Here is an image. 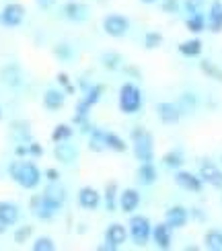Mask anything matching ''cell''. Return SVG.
Masks as SVG:
<instances>
[{"mask_svg":"<svg viewBox=\"0 0 222 251\" xmlns=\"http://www.w3.org/2000/svg\"><path fill=\"white\" fill-rule=\"evenodd\" d=\"M31 235H33V226H29V225H23V226H19L17 231H15L13 239H15V243L23 245V243H27V241H29V237H31Z\"/></svg>","mask_w":222,"mask_h":251,"instance_id":"cell-37","label":"cell"},{"mask_svg":"<svg viewBox=\"0 0 222 251\" xmlns=\"http://www.w3.org/2000/svg\"><path fill=\"white\" fill-rule=\"evenodd\" d=\"M204 245L210 251H222V231H216V228L208 231L204 235Z\"/></svg>","mask_w":222,"mask_h":251,"instance_id":"cell-31","label":"cell"},{"mask_svg":"<svg viewBox=\"0 0 222 251\" xmlns=\"http://www.w3.org/2000/svg\"><path fill=\"white\" fill-rule=\"evenodd\" d=\"M142 4H154V2H158V0H140Z\"/></svg>","mask_w":222,"mask_h":251,"instance_id":"cell-48","label":"cell"},{"mask_svg":"<svg viewBox=\"0 0 222 251\" xmlns=\"http://www.w3.org/2000/svg\"><path fill=\"white\" fill-rule=\"evenodd\" d=\"M206 23H208V27H210L212 33H220L222 31V2L220 0H214V2L210 4Z\"/></svg>","mask_w":222,"mask_h":251,"instance_id":"cell-18","label":"cell"},{"mask_svg":"<svg viewBox=\"0 0 222 251\" xmlns=\"http://www.w3.org/2000/svg\"><path fill=\"white\" fill-rule=\"evenodd\" d=\"M161 8L167 15H175V13H179V8H181V0H163Z\"/></svg>","mask_w":222,"mask_h":251,"instance_id":"cell-40","label":"cell"},{"mask_svg":"<svg viewBox=\"0 0 222 251\" xmlns=\"http://www.w3.org/2000/svg\"><path fill=\"white\" fill-rule=\"evenodd\" d=\"M120 109L125 116L138 113L142 109V91L134 82H123L120 89Z\"/></svg>","mask_w":222,"mask_h":251,"instance_id":"cell-3","label":"cell"},{"mask_svg":"<svg viewBox=\"0 0 222 251\" xmlns=\"http://www.w3.org/2000/svg\"><path fill=\"white\" fill-rule=\"evenodd\" d=\"M31 249L33 251H54L56 249V243L51 237H37L33 245H31Z\"/></svg>","mask_w":222,"mask_h":251,"instance_id":"cell-35","label":"cell"},{"mask_svg":"<svg viewBox=\"0 0 222 251\" xmlns=\"http://www.w3.org/2000/svg\"><path fill=\"white\" fill-rule=\"evenodd\" d=\"M120 210L125 212V214H132L134 210H138L140 206V192L134 190V187H125V190L120 194Z\"/></svg>","mask_w":222,"mask_h":251,"instance_id":"cell-11","label":"cell"},{"mask_svg":"<svg viewBox=\"0 0 222 251\" xmlns=\"http://www.w3.org/2000/svg\"><path fill=\"white\" fill-rule=\"evenodd\" d=\"M199 177H202V181L216 187V190H222V171L218 169V167L214 163H202V167H199Z\"/></svg>","mask_w":222,"mask_h":251,"instance_id":"cell-13","label":"cell"},{"mask_svg":"<svg viewBox=\"0 0 222 251\" xmlns=\"http://www.w3.org/2000/svg\"><path fill=\"white\" fill-rule=\"evenodd\" d=\"M192 216L197 218V221H204V214L199 212V208H194V210H192Z\"/></svg>","mask_w":222,"mask_h":251,"instance_id":"cell-46","label":"cell"},{"mask_svg":"<svg viewBox=\"0 0 222 251\" xmlns=\"http://www.w3.org/2000/svg\"><path fill=\"white\" fill-rule=\"evenodd\" d=\"M35 2H37V6L41 10H48V8H51V6L56 4V0H35Z\"/></svg>","mask_w":222,"mask_h":251,"instance_id":"cell-44","label":"cell"},{"mask_svg":"<svg viewBox=\"0 0 222 251\" xmlns=\"http://www.w3.org/2000/svg\"><path fill=\"white\" fill-rule=\"evenodd\" d=\"M89 149H91L93 152H103V151H107V144H105V130H101V128H93V130H91Z\"/></svg>","mask_w":222,"mask_h":251,"instance_id":"cell-24","label":"cell"},{"mask_svg":"<svg viewBox=\"0 0 222 251\" xmlns=\"http://www.w3.org/2000/svg\"><path fill=\"white\" fill-rule=\"evenodd\" d=\"M185 27H187V31H192V33H202V31L206 29V17L199 13H192L187 19H185Z\"/></svg>","mask_w":222,"mask_h":251,"instance_id":"cell-28","label":"cell"},{"mask_svg":"<svg viewBox=\"0 0 222 251\" xmlns=\"http://www.w3.org/2000/svg\"><path fill=\"white\" fill-rule=\"evenodd\" d=\"M122 62H123V58L118 54V51H103L101 54V64H103V68H107V70H120L122 68Z\"/></svg>","mask_w":222,"mask_h":251,"instance_id":"cell-29","label":"cell"},{"mask_svg":"<svg viewBox=\"0 0 222 251\" xmlns=\"http://www.w3.org/2000/svg\"><path fill=\"white\" fill-rule=\"evenodd\" d=\"M44 196L49 198L51 202L60 204V206H64V202H66V192H64V187H60V185H58V181H49V185L46 187Z\"/></svg>","mask_w":222,"mask_h":251,"instance_id":"cell-27","label":"cell"},{"mask_svg":"<svg viewBox=\"0 0 222 251\" xmlns=\"http://www.w3.org/2000/svg\"><path fill=\"white\" fill-rule=\"evenodd\" d=\"M2 78H4L6 85H10V87H19L21 85V72H19L17 66H6L2 70Z\"/></svg>","mask_w":222,"mask_h":251,"instance_id":"cell-34","label":"cell"},{"mask_svg":"<svg viewBox=\"0 0 222 251\" xmlns=\"http://www.w3.org/2000/svg\"><path fill=\"white\" fill-rule=\"evenodd\" d=\"M130 237H132V241L138 245V247H144L148 241H150V237H152V225L150 221L144 216V214H134L130 218Z\"/></svg>","mask_w":222,"mask_h":251,"instance_id":"cell-4","label":"cell"},{"mask_svg":"<svg viewBox=\"0 0 222 251\" xmlns=\"http://www.w3.org/2000/svg\"><path fill=\"white\" fill-rule=\"evenodd\" d=\"M101 204V194L91 185H84L78 190V206L84 210H97Z\"/></svg>","mask_w":222,"mask_h":251,"instance_id":"cell-10","label":"cell"},{"mask_svg":"<svg viewBox=\"0 0 222 251\" xmlns=\"http://www.w3.org/2000/svg\"><path fill=\"white\" fill-rule=\"evenodd\" d=\"M161 44H163V35L158 33V31H148L144 35V48L146 50H156V48H161Z\"/></svg>","mask_w":222,"mask_h":251,"instance_id":"cell-36","label":"cell"},{"mask_svg":"<svg viewBox=\"0 0 222 251\" xmlns=\"http://www.w3.org/2000/svg\"><path fill=\"white\" fill-rule=\"evenodd\" d=\"M175 183L181 187V190L185 192H192V194H199L204 190V181H202V177L199 175H194V173H189V171H181V169H177L175 171Z\"/></svg>","mask_w":222,"mask_h":251,"instance_id":"cell-7","label":"cell"},{"mask_svg":"<svg viewBox=\"0 0 222 251\" xmlns=\"http://www.w3.org/2000/svg\"><path fill=\"white\" fill-rule=\"evenodd\" d=\"M125 239H128V228L120 223H113L105 228V241L115 245V247H122L125 243Z\"/></svg>","mask_w":222,"mask_h":251,"instance_id":"cell-16","label":"cell"},{"mask_svg":"<svg viewBox=\"0 0 222 251\" xmlns=\"http://www.w3.org/2000/svg\"><path fill=\"white\" fill-rule=\"evenodd\" d=\"M199 70H202L208 78L222 82V68H220V66H216L212 60H202V62H199Z\"/></svg>","mask_w":222,"mask_h":251,"instance_id":"cell-30","label":"cell"},{"mask_svg":"<svg viewBox=\"0 0 222 251\" xmlns=\"http://www.w3.org/2000/svg\"><path fill=\"white\" fill-rule=\"evenodd\" d=\"M171 231H173V228L169 226L167 223H161V225L152 226V241H154V245L158 249H169V247H171V241H173Z\"/></svg>","mask_w":222,"mask_h":251,"instance_id":"cell-15","label":"cell"},{"mask_svg":"<svg viewBox=\"0 0 222 251\" xmlns=\"http://www.w3.org/2000/svg\"><path fill=\"white\" fill-rule=\"evenodd\" d=\"M31 210H33V214L39 218V221H51V218L62 210V206L51 202L49 198H46L44 194H39L31 200Z\"/></svg>","mask_w":222,"mask_h":251,"instance_id":"cell-5","label":"cell"},{"mask_svg":"<svg viewBox=\"0 0 222 251\" xmlns=\"http://www.w3.org/2000/svg\"><path fill=\"white\" fill-rule=\"evenodd\" d=\"M163 163H165V167H169V169H175V171H177V169H181L183 163H185L183 151H181V149H173V151L165 152Z\"/></svg>","mask_w":222,"mask_h":251,"instance_id":"cell-23","label":"cell"},{"mask_svg":"<svg viewBox=\"0 0 222 251\" xmlns=\"http://www.w3.org/2000/svg\"><path fill=\"white\" fill-rule=\"evenodd\" d=\"M179 107H181V111H187V113H189V111H194V109H196V97L192 95V93H183Z\"/></svg>","mask_w":222,"mask_h":251,"instance_id":"cell-38","label":"cell"},{"mask_svg":"<svg viewBox=\"0 0 222 251\" xmlns=\"http://www.w3.org/2000/svg\"><path fill=\"white\" fill-rule=\"evenodd\" d=\"M103 93H105V87H103V85H99V82H97V85H91V87L87 89V93H84V97H82V99L87 101L89 105L93 107V105H97V103L101 101Z\"/></svg>","mask_w":222,"mask_h":251,"instance_id":"cell-33","label":"cell"},{"mask_svg":"<svg viewBox=\"0 0 222 251\" xmlns=\"http://www.w3.org/2000/svg\"><path fill=\"white\" fill-rule=\"evenodd\" d=\"M181 107L177 105V103H171V101H163L156 105V116L163 124L167 126H173V124H179L181 120Z\"/></svg>","mask_w":222,"mask_h":251,"instance_id":"cell-9","label":"cell"},{"mask_svg":"<svg viewBox=\"0 0 222 251\" xmlns=\"http://www.w3.org/2000/svg\"><path fill=\"white\" fill-rule=\"evenodd\" d=\"M58 82H60L62 87H64V93H66V95H72V93H74V87L70 85L68 75H64V72H60V75H58Z\"/></svg>","mask_w":222,"mask_h":251,"instance_id":"cell-41","label":"cell"},{"mask_svg":"<svg viewBox=\"0 0 222 251\" xmlns=\"http://www.w3.org/2000/svg\"><path fill=\"white\" fill-rule=\"evenodd\" d=\"M25 19V6L19 4V2H10L2 8V13H0V21H2V25L6 27H19L23 23Z\"/></svg>","mask_w":222,"mask_h":251,"instance_id":"cell-8","label":"cell"},{"mask_svg":"<svg viewBox=\"0 0 222 251\" xmlns=\"http://www.w3.org/2000/svg\"><path fill=\"white\" fill-rule=\"evenodd\" d=\"M19 206L17 204H13V202H0V218L8 225V226H13L17 221H19Z\"/></svg>","mask_w":222,"mask_h":251,"instance_id":"cell-21","label":"cell"},{"mask_svg":"<svg viewBox=\"0 0 222 251\" xmlns=\"http://www.w3.org/2000/svg\"><path fill=\"white\" fill-rule=\"evenodd\" d=\"M54 156H56V161L60 163H64V165H70L76 161V156H78V149L74 144H70V140L66 142H58L54 146Z\"/></svg>","mask_w":222,"mask_h":251,"instance_id":"cell-14","label":"cell"},{"mask_svg":"<svg viewBox=\"0 0 222 251\" xmlns=\"http://www.w3.org/2000/svg\"><path fill=\"white\" fill-rule=\"evenodd\" d=\"M44 149H41L39 142H29V156H41Z\"/></svg>","mask_w":222,"mask_h":251,"instance_id":"cell-42","label":"cell"},{"mask_svg":"<svg viewBox=\"0 0 222 251\" xmlns=\"http://www.w3.org/2000/svg\"><path fill=\"white\" fill-rule=\"evenodd\" d=\"M132 144H134V156L140 163H152L154 159V140L152 134L144 128L132 130Z\"/></svg>","mask_w":222,"mask_h":251,"instance_id":"cell-2","label":"cell"},{"mask_svg":"<svg viewBox=\"0 0 222 251\" xmlns=\"http://www.w3.org/2000/svg\"><path fill=\"white\" fill-rule=\"evenodd\" d=\"M64 17L74 21V23H82V21L89 19V6L82 4V2H74V0H70V2L64 6Z\"/></svg>","mask_w":222,"mask_h":251,"instance_id":"cell-17","label":"cell"},{"mask_svg":"<svg viewBox=\"0 0 222 251\" xmlns=\"http://www.w3.org/2000/svg\"><path fill=\"white\" fill-rule=\"evenodd\" d=\"M54 54H56L60 60L68 62V60L72 58V46H68V44H58V46L54 48Z\"/></svg>","mask_w":222,"mask_h":251,"instance_id":"cell-39","label":"cell"},{"mask_svg":"<svg viewBox=\"0 0 222 251\" xmlns=\"http://www.w3.org/2000/svg\"><path fill=\"white\" fill-rule=\"evenodd\" d=\"M189 221V210L185 206H171L165 212V223L171 228H183Z\"/></svg>","mask_w":222,"mask_h":251,"instance_id":"cell-12","label":"cell"},{"mask_svg":"<svg viewBox=\"0 0 222 251\" xmlns=\"http://www.w3.org/2000/svg\"><path fill=\"white\" fill-rule=\"evenodd\" d=\"M138 181L142 183V185H152L154 181H156V177H158V173H156V167L152 165V163H140V167H138Z\"/></svg>","mask_w":222,"mask_h":251,"instance_id":"cell-22","label":"cell"},{"mask_svg":"<svg viewBox=\"0 0 222 251\" xmlns=\"http://www.w3.org/2000/svg\"><path fill=\"white\" fill-rule=\"evenodd\" d=\"M105 208H107V212H115L118 210V183L115 181H109L105 185Z\"/></svg>","mask_w":222,"mask_h":251,"instance_id":"cell-26","label":"cell"},{"mask_svg":"<svg viewBox=\"0 0 222 251\" xmlns=\"http://www.w3.org/2000/svg\"><path fill=\"white\" fill-rule=\"evenodd\" d=\"M8 175L13 177L21 187H25V190H35V187L41 183V171L37 169V165L31 163V161H15V163H10Z\"/></svg>","mask_w":222,"mask_h":251,"instance_id":"cell-1","label":"cell"},{"mask_svg":"<svg viewBox=\"0 0 222 251\" xmlns=\"http://www.w3.org/2000/svg\"><path fill=\"white\" fill-rule=\"evenodd\" d=\"M0 118H2V107H0Z\"/></svg>","mask_w":222,"mask_h":251,"instance_id":"cell-49","label":"cell"},{"mask_svg":"<svg viewBox=\"0 0 222 251\" xmlns=\"http://www.w3.org/2000/svg\"><path fill=\"white\" fill-rule=\"evenodd\" d=\"M46 179L48 181H58L60 179V171L58 169H46Z\"/></svg>","mask_w":222,"mask_h":251,"instance_id":"cell-43","label":"cell"},{"mask_svg":"<svg viewBox=\"0 0 222 251\" xmlns=\"http://www.w3.org/2000/svg\"><path fill=\"white\" fill-rule=\"evenodd\" d=\"M66 93L64 91H58V89H48L44 93V105L46 109L49 111H58L62 109V105H64V101H66Z\"/></svg>","mask_w":222,"mask_h":251,"instance_id":"cell-19","label":"cell"},{"mask_svg":"<svg viewBox=\"0 0 222 251\" xmlns=\"http://www.w3.org/2000/svg\"><path fill=\"white\" fill-rule=\"evenodd\" d=\"M103 31L109 37H123L130 31V21H128V17L118 15V13L107 15L103 19Z\"/></svg>","mask_w":222,"mask_h":251,"instance_id":"cell-6","label":"cell"},{"mask_svg":"<svg viewBox=\"0 0 222 251\" xmlns=\"http://www.w3.org/2000/svg\"><path fill=\"white\" fill-rule=\"evenodd\" d=\"M15 154H17V156H25V154H29V142L17 146V149H15Z\"/></svg>","mask_w":222,"mask_h":251,"instance_id":"cell-45","label":"cell"},{"mask_svg":"<svg viewBox=\"0 0 222 251\" xmlns=\"http://www.w3.org/2000/svg\"><path fill=\"white\" fill-rule=\"evenodd\" d=\"M177 50H179V54L185 56V58H197L199 54H202L204 44H202V39L194 37V39H187V41H183V44H179Z\"/></svg>","mask_w":222,"mask_h":251,"instance_id":"cell-20","label":"cell"},{"mask_svg":"<svg viewBox=\"0 0 222 251\" xmlns=\"http://www.w3.org/2000/svg\"><path fill=\"white\" fill-rule=\"evenodd\" d=\"M72 134H74V130H72L70 124H58L54 128V132H51V140H54L56 144L58 142H66V140L72 138Z\"/></svg>","mask_w":222,"mask_h":251,"instance_id":"cell-32","label":"cell"},{"mask_svg":"<svg viewBox=\"0 0 222 251\" xmlns=\"http://www.w3.org/2000/svg\"><path fill=\"white\" fill-rule=\"evenodd\" d=\"M105 144H107V151H113V152H125L128 151V142L115 132L105 130Z\"/></svg>","mask_w":222,"mask_h":251,"instance_id":"cell-25","label":"cell"},{"mask_svg":"<svg viewBox=\"0 0 222 251\" xmlns=\"http://www.w3.org/2000/svg\"><path fill=\"white\" fill-rule=\"evenodd\" d=\"M6 228H8V225L2 221V218H0V235H4V233H6Z\"/></svg>","mask_w":222,"mask_h":251,"instance_id":"cell-47","label":"cell"}]
</instances>
